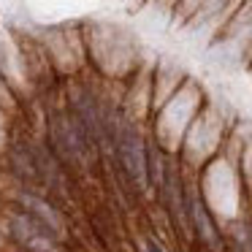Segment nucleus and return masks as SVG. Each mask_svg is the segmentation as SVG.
I'll return each instance as SVG.
<instances>
[{
	"mask_svg": "<svg viewBox=\"0 0 252 252\" xmlns=\"http://www.w3.org/2000/svg\"><path fill=\"white\" fill-rule=\"evenodd\" d=\"M117 149H120V160H122V168L127 171L133 182H136L138 190L147 187V165H144V144L138 138L136 127L133 125H122L120 138H117Z\"/></svg>",
	"mask_w": 252,
	"mask_h": 252,
	"instance_id": "nucleus-1",
	"label": "nucleus"
},
{
	"mask_svg": "<svg viewBox=\"0 0 252 252\" xmlns=\"http://www.w3.org/2000/svg\"><path fill=\"white\" fill-rule=\"evenodd\" d=\"M11 233L14 239L19 241L22 247H28V250L33 252H52V230L46 228V225H41L35 217H28V214H22V217H14L11 220Z\"/></svg>",
	"mask_w": 252,
	"mask_h": 252,
	"instance_id": "nucleus-2",
	"label": "nucleus"
},
{
	"mask_svg": "<svg viewBox=\"0 0 252 252\" xmlns=\"http://www.w3.org/2000/svg\"><path fill=\"white\" fill-rule=\"evenodd\" d=\"M190 212H192V220H195V225H198V230H201V236L214 247V250H220V247H222V241H220V236H217V230H214V225L209 222V217H206V212H203V206L195 201Z\"/></svg>",
	"mask_w": 252,
	"mask_h": 252,
	"instance_id": "nucleus-3",
	"label": "nucleus"
},
{
	"mask_svg": "<svg viewBox=\"0 0 252 252\" xmlns=\"http://www.w3.org/2000/svg\"><path fill=\"white\" fill-rule=\"evenodd\" d=\"M147 252H163V247L158 244V241H152V239H147Z\"/></svg>",
	"mask_w": 252,
	"mask_h": 252,
	"instance_id": "nucleus-4",
	"label": "nucleus"
}]
</instances>
